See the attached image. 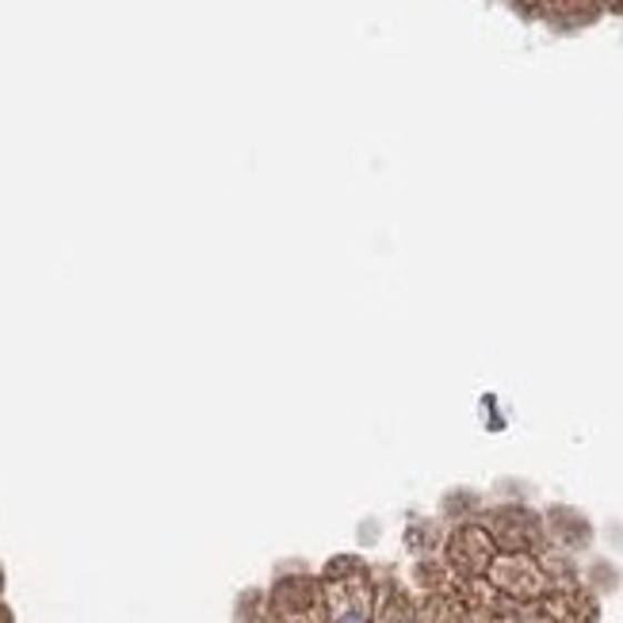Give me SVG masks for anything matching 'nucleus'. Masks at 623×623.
<instances>
[{"instance_id":"f03ea898","label":"nucleus","mask_w":623,"mask_h":623,"mask_svg":"<svg viewBox=\"0 0 623 623\" xmlns=\"http://www.w3.org/2000/svg\"><path fill=\"white\" fill-rule=\"evenodd\" d=\"M609 8H616V12H623V0H604Z\"/></svg>"},{"instance_id":"7ed1b4c3","label":"nucleus","mask_w":623,"mask_h":623,"mask_svg":"<svg viewBox=\"0 0 623 623\" xmlns=\"http://www.w3.org/2000/svg\"><path fill=\"white\" fill-rule=\"evenodd\" d=\"M574 4H582V8H593V4H601V0H574Z\"/></svg>"},{"instance_id":"f257e3e1","label":"nucleus","mask_w":623,"mask_h":623,"mask_svg":"<svg viewBox=\"0 0 623 623\" xmlns=\"http://www.w3.org/2000/svg\"><path fill=\"white\" fill-rule=\"evenodd\" d=\"M333 623H371L368 601H344L341 609L333 612Z\"/></svg>"}]
</instances>
